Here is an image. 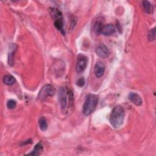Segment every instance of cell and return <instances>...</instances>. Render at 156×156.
<instances>
[{
	"label": "cell",
	"instance_id": "obj_1",
	"mask_svg": "<svg viewBox=\"0 0 156 156\" xmlns=\"http://www.w3.org/2000/svg\"><path fill=\"white\" fill-rule=\"evenodd\" d=\"M124 119V111L120 105L115 106L110 116V122L115 129L119 128L123 123Z\"/></svg>",
	"mask_w": 156,
	"mask_h": 156
},
{
	"label": "cell",
	"instance_id": "obj_16",
	"mask_svg": "<svg viewBox=\"0 0 156 156\" xmlns=\"http://www.w3.org/2000/svg\"><path fill=\"white\" fill-rule=\"evenodd\" d=\"M38 125L40 127V129L42 131H44L48 128V123L46 121V119L44 117L42 116L38 120Z\"/></svg>",
	"mask_w": 156,
	"mask_h": 156
},
{
	"label": "cell",
	"instance_id": "obj_10",
	"mask_svg": "<svg viewBox=\"0 0 156 156\" xmlns=\"http://www.w3.org/2000/svg\"><path fill=\"white\" fill-rule=\"evenodd\" d=\"M105 71V65L101 62H98L94 66V74L98 78L101 77Z\"/></svg>",
	"mask_w": 156,
	"mask_h": 156
},
{
	"label": "cell",
	"instance_id": "obj_9",
	"mask_svg": "<svg viewBox=\"0 0 156 156\" xmlns=\"http://www.w3.org/2000/svg\"><path fill=\"white\" fill-rule=\"evenodd\" d=\"M50 14L52 19L55 21H63L62 13L58 9L52 7L50 9Z\"/></svg>",
	"mask_w": 156,
	"mask_h": 156
},
{
	"label": "cell",
	"instance_id": "obj_14",
	"mask_svg": "<svg viewBox=\"0 0 156 156\" xmlns=\"http://www.w3.org/2000/svg\"><path fill=\"white\" fill-rule=\"evenodd\" d=\"M43 146L42 144L41 143H38L35 146L32 151L30 153L28 154V155H39L41 154V152L43 151Z\"/></svg>",
	"mask_w": 156,
	"mask_h": 156
},
{
	"label": "cell",
	"instance_id": "obj_19",
	"mask_svg": "<svg viewBox=\"0 0 156 156\" xmlns=\"http://www.w3.org/2000/svg\"><path fill=\"white\" fill-rule=\"evenodd\" d=\"M85 83V79L83 77H81V78H80L77 80V81L76 82V84H77V86H79L80 87H82L84 86Z\"/></svg>",
	"mask_w": 156,
	"mask_h": 156
},
{
	"label": "cell",
	"instance_id": "obj_18",
	"mask_svg": "<svg viewBox=\"0 0 156 156\" xmlns=\"http://www.w3.org/2000/svg\"><path fill=\"white\" fill-rule=\"evenodd\" d=\"M16 102L15 100L13 99H10L7 102V107L9 109H13L16 107Z\"/></svg>",
	"mask_w": 156,
	"mask_h": 156
},
{
	"label": "cell",
	"instance_id": "obj_13",
	"mask_svg": "<svg viewBox=\"0 0 156 156\" xmlns=\"http://www.w3.org/2000/svg\"><path fill=\"white\" fill-rule=\"evenodd\" d=\"M142 6L144 11L147 13H152L154 8L152 4L148 1H143L142 2Z\"/></svg>",
	"mask_w": 156,
	"mask_h": 156
},
{
	"label": "cell",
	"instance_id": "obj_4",
	"mask_svg": "<svg viewBox=\"0 0 156 156\" xmlns=\"http://www.w3.org/2000/svg\"><path fill=\"white\" fill-rule=\"evenodd\" d=\"M68 97V90L65 87H60L58 93V99L62 109H65L67 105Z\"/></svg>",
	"mask_w": 156,
	"mask_h": 156
},
{
	"label": "cell",
	"instance_id": "obj_5",
	"mask_svg": "<svg viewBox=\"0 0 156 156\" xmlns=\"http://www.w3.org/2000/svg\"><path fill=\"white\" fill-rule=\"evenodd\" d=\"M88 60L87 57L83 55H79L77 58L76 64V71L77 73H82L85 70L87 65Z\"/></svg>",
	"mask_w": 156,
	"mask_h": 156
},
{
	"label": "cell",
	"instance_id": "obj_17",
	"mask_svg": "<svg viewBox=\"0 0 156 156\" xmlns=\"http://www.w3.org/2000/svg\"><path fill=\"white\" fill-rule=\"evenodd\" d=\"M149 41H153L155 39V29L153 28L149 30L147 35Z\"/></svg>",
	"mask_w": 156,
	"mask_h": 156
},
{
	"label": "cell",
	"instance_id": "obj_7",
	"mask_svg": "<svg viewBox=\"0 0 156 156\" xmlns=\"http://www.w3.org/2000/svg\"><path fill=\"white\" fill-rule=\"evenodd\" d=\"M16 49L17 45L15 43H11L9 46V51L8 54V63L10 66H13V57Z\"/></svg>",
	"mask_w": 156,
	"mask_h": 156
},
{
	"label": "cell",
	"instance_id": "obj_6",
	"mask_svg": "<svg viewBox=\"0 0 156 156\" xmlns=\"http://www.w3.org/2000/svg\"><path fill=\"white\" fill-rule=\"evenodd\" d=\"M96 53L99 57L105 58L109 56L110 51L107 46L104 44H101L96 48Z\"/></svg>",
	"mask_w": 156,
	"mask_h": 156
},
{
	"label": "cell",
	"instance_id": "obj_8",
	"mask_svg": "<svg viewBox=\"0 0 156 156\" xmlns=\"http://www.w3.org/2000/svg\"><path fill=\"white\" fill-rule=\"evenodd\" d=\"M128 98L130 101V102H132L135 105L140 106L143 103V101H142L141 97L138 94H136L134 92L130 93L128 96Z\"/></svg>",
	"mask_w": 156,
	"mask_h": 156
},
{
	"label": "cell",
	"instance_id": "obj_11",
	"mask_svg": "<svg viewBox=\"0 0 156 156\" xmlns=\"http://www.w3.org/2000/svg\"><path fill=\"white\" fill-rule=\"evenodd\" d=\"M103 19L101 17H99L98 20L94 22V25H93V30L94 32L97 34H101L102 29L103 28Z\"/></svg>",
	"mask_w": 156,
	"mask_h": 156
},
{
	"label": "cell",
	"instance_id": "obj_2",
	"mask_svg": "<svg viewBox=\"0 0 156 156\" xmlns=\"http://www.w3.org/2000/svg\"><path fill=\"white\" fill-rule=\"evenodd\" d=\"M98 102L96 95L90 94L87 96L83 105V113L85 116L90 115L96 108Z\"/></svg>",
	"mask_w": 156,
	"mask_h": 156
},
{
	"label": "cell",
	"instance_id": "obj_12",
	"mask_svg": "<svg viewBox=\"0 0 156 156\" xmlns=\"http://www.w3.org/2000/svg\"><path fill=\"white\" fill-rule=\"evenodd\" d=\"M115 32V27L112 24H108L104 26L101 31V34L106 36L111 35L113 34Z\"/></svg>",
	"mask_w": 156,
	"mask_h": 156
},
{
	"label": "cell",
	"instance_id": "obj_3",
	"mask_svg": "<svg viewBox=\"0 0 156 156\" xmlns=\"http://www.w3.org/2000/svg\"><path fill=\"white\" fill-rule=\"evenodd\" d=\"M55 92L56 90L52 85L50 84H47L41 88V89L39 91L38 98L41 100H44L48 96H54Z\"/></svg>",
	"mask_w": 156,
	"mask_h": 156
},
{
	"label": "cell",
	"instance_id": "obj_15",
	"mask_svg": "<svg viewBox=\"0 0 156 156\" xmlns=\"http://www.w3.org/2000/svg\"><path fill=\"white\" fill-rule=\"evenodd\" d=\"M3 82L5 85H12L15 83V78L13 76L10 75V74H7V75H5L3 77Z\"/></svg>",
	"mask_w": 156,
	"mask_h": 156
}]
</instances>
